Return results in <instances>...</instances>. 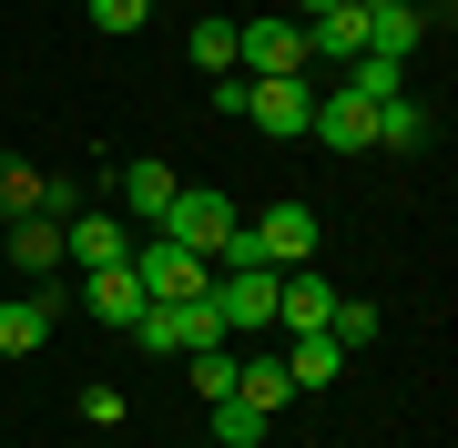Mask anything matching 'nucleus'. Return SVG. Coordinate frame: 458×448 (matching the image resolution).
<instances>
[{"mask_svg": "<svg viewBox=\"0 0 458 448\" xmlns=\"http://www.w3.org/2000/svg\"><path fill=\"white\" fill-rule=\"evenodd\" d=\"M234 224H245V215H234L214 183H174V204L153 215V234H164V245H183V255H204V266H214V245H225Z\"/></svg>", "mask_w": 458, "mask_h": 448, "instance_id": "f257e3e1", "label": "nucleus"}, {"mask_svg": "<svg viewBox=\"0 0 458 448\" xmlns=\"http://www.w3.org/2000/svg\"><path fill=\"white\" fill-rule=\"evenodd\" d=\"M123 266H132V285H143L153 306H183V296H204V285H214V266H204V255L164 245V234H132V255H123Z\"/></svg>", "mask_w": 458, "mask_h": 448, "instance_id": "f03ea898", "label": "nucleus"}, {"mask_svg": "<svg viewBox=\"0 0 458 448\" xmlns=\"http://www.w3.org/2000/svg\"><path fill=\"white\" fill-rule=\"evenodd\" d=\"M132 347H143V357H194V347H225V316H214V296H183V306H143Z\"/></svg>", "mask_w": 458, "mask_h": 448, "instance_id": "7ed1b4c3", "label": "nucleus"}, {"mask_svg": "<svg viewBox=\"0 0 458 448\" xmlns=\"http://www.w3.org/2000/svg\"><path fill=\"white\" fill-rule=\"evenodd\" d=\"M234 62H245L255 82L306 72V21H234Z\"/></svg>", "mask_w": 458, "mask_h": 448, "instance_id": "20e7f679", "label": "nucleus"}, {"mask_svg": "<svg viewBox=\"0 0 458 448\" xmlns=\"http://www.w3.org/2000/svg\"><path fill=\"white\" fill-rule=\"evenodd\" d=\"M306 113H316L306 72H285V82H245V123H255L265 143H306Z\"/></svg>", "mask_w": 458, "mask_h": 448, "instance_id": "39448f33", "label": "nucleus"}, {"mask_svg": "<svg viewBox=\"0 0 458 448\" xmlns=\"http://www.w3.org/2000/svg\"><path fill=\"white\" fill-rule=\"evenodd\" d=\"M204 296L225 316V336H276V275H214Z\"/></svg>", "mask_w": 458, "mask_h": 448, "instance_id": "423d86ee", "label": "nucleus"}, {"mask_svg": "<svg viewBox=\"0 0 458 448\" xmlns=\"http://www.w3.org/2000/svg\"><path fill=\"white\" fill-rule=\"evenodd\" d=\"M306 143H327V153H367V143H377V102H357V92H316Z\"/></svg>", "mask_w": 458, "mask_h": 448, "instance_id": "0eeeda50", "label": "nucleus"}, {"mask_svg": "<svg viewBox=\"0 0 458 448\" xmlns=\"http://www.w3.org/2000/svg\"><path fill=\"white\" fill-rule=\"evenodd\" d=\"M123 255H132V224H123V215H72V224H62V266H72V275L123 266Z\"/></svg>", "mask_w": 458, "mask_h": 448, "instance_id": "6e6552de", "label": "nucleus"}, {"mask_svg": "<svg viewBox=\"0 0 458 448\" xmlns=\"http://www.w3.org/2000/svg\"><path fill=\"white\" fill-rule=\"evenodd\" d=\"M0 266H11L21 285H41L51 266H62V224H51V215H11V234H0Z\"/></svg>", "mask_w": 458, "mask_h": 448, "instance_id": "1a4fd4ad", "label": "nucleus"}, {"mask_svg": "<svg viewBox=\"0 0 458 448\" xmlns=\"http://www.w3.org/2000/svg\"><path fill=\"white\" fill-rule=\"evenodd\" d=\"M316 234H327V224H316V204H276V215H255V245H265V266H306V255H316Z\"/></svg>", "mask_w": 458, "mask_h": 448, "instance_id": "9d476101", "label": "nucleus"}, {"mask_svg": "<svg viewBox=\"0 0 458 448\" xmlns=\"http://www.w3.org/2000/svg\"><path fill=\"white\" fill-rule=\"evenodd\" d=\"M143 306H153V296L132 285V266H92V275H82V316H102V326L132 336V326H143Z\"/></svg>", "mask_w": 458, "mask_h": 448, "instance_id": "9b49d317", "label": "nucleus"}, {"mask_svg": "<svg viewBox=\"0 0 458 448\" xmlns=\"http://www.w3.org/2000/svg\"><path fill=\"white\" fill-rule=\"evenodd\" d=\"M51 316H62L51 285H21V296L0 306V357H41V347H51Z\"/></svg>", "mask_w": 458, "mask_h": 448, "instance_id": "f8f14e48", "label": "nucleus"}, {"mask_svg": "<svg viewBox=\"0 0 458 448\" xmlns=\"http://www.w3.org/2000/svg\"><path fill=\"white\" fill-rule=\"evenodd\" d=\"M428 41V11H418V0H387V11H367V51H377V62H397V72H408V51Z\"/></svg>", "mask_w": 458, "mask_h": 448, "instance_id": "ddd939ff", "label": "nucleus"}, {"mask_svg": "<svg viewBox=\"0 0 458 448\" xmlns=\"http://www.w3.org/2000/svg\"><path fill=\"white\" fill-rule=\"evenodd\" d=\"M357 51H367V11L357 0H336V11L306 21V62H357Z\"/></svg>", "mask_w": 458, "mask_h": 448, "instance_id": "4468645a", "label": "nucleus"}, {"mask_svg": "<svg viewBox=\"0 0 458 448\" xmlns=\"http://www.w3.org/2000/svg\"><path fill=\"white\" fill-rule=\"evenodd\" d=\"M174 183H183L174 164H123V224L143 234V224H153V215L174 204Z\"/></svg>", "mask_w": 458, "mask_h": 448, "instance_id": "2eb2a0df", "label": "nucleus"}, {"mask_svg": "<svg viewBox=\"0 0 458 448\" xmlns=\"http://www.w3.org/2000/svg\"><path fill=\"white\" fill-rule=\"evenodd\" d=\"M234 398H255L265 418H276V408L295 398V377H285V357H276V347H265V357H234Z\"/></svg>", "mask_w": 458, "mask_h": 448, "instance_id": "dca6fc26", "label": "nucleus"}, {"mask_svg": "<svg viewBox=\"0 0 458 448\" xmlns=\"http://www.w3.org/2000/svg\"><path fill=\"white\" fill-rule=\"evenodd\" d=\"M285 377L295 387H327V377H346V347L336 336H285Z\"/></svg>", "mask_w": 458, "mask_h": 448, "instance_id": "f3484780", "label": "nucleus"}, {"mask_svg": "<svg viewBox=\"0 0 458 448\" xmlns=\"http://www.w3.org/2000/svg\"><path fill=\"white\" fill-rule=\"evenodd\" d=\"M204 408H214V448H265V428H276L255 398H204Z\"/></svg>", "mask_w": 458, "mask_h": 448, "instance_id": "a211bd4d", "label": "nucleus"}, {"mask_svg": "<svg viewBox=\"0 0 458 448\" xmlns=\"http://www.w3.org/2000/svg\"><path fill=\"white\" fill-rule=\"evenodd\" d=\"M418 143H428V113H418V102L408 92L377 102V153H418Z\"/></svg>", "mask_w": 458, "mask_h": 448, "instance_id": "6ab92c4d", "label": "nucleus"}, {"mask_svg": "<svg viewBox=\"0 0 458 448\" xmlns=\"http://www.w3.org/2000/svg\"><path fill=\"white\" fill-rule=\"evenodd\" d=\"M327 336H336L346 357H357V347H377V306H357V296H336V316H327Z\"/></svg>", "mask_w": 458, "mask_h": 448, "instance_id": "aec40b11", "label": "nucleus"}, {"mask_svg": "<svg viewBox=\"0 0 458 448\" xmlns=\"http://www.w3.org/2000/svg\"><path fill=\"white\" fill-rule=\"evenodd\" d=\"M194 398H234V336L225 347H194Z\"/></svg>", "mask_w": 458, "mask_h": 448, "instance_id": "412c9836", "label": "nucleus"}, {"mask_svg": "<svg viewBox=\"0 0 458 448\" xmlns=\"http://www.w3.org/2000/svg\"><path fill=\"white\" fill-rule=\"evenodd\" d=\"M0 215H41V173L0 153Z\"/></svg>", "mask_w": 458, "mask_h": 448, "instance_id": "4be33fe9", "label": "nucleus"}, {"mask_svg": "<svg viewBox=\"0 0 458 448\" xmlns=\"http://www.w3.org/2000/svg\"><path fill=\"white\" fill-rule=\"evenodd\" d=\"M82 11H92V31H143V21H153V0H82Z\"/></svg>", "mask_w": 458, "mask_h": 448, "instance_id": "5701e85b", "label": "nucleus"}, {"mask_svg": "<svg viewBox=\"0 0 458 448\" xmlns=\"http://www.w3.org/2000/svg\"><path fill=\"white\" fill-rule=\"evenodd\" d=\"M194 62L204 72H234V21H194Z\"/></svg>", "mask_w": 458, "mask_h": 448, "instance_id": "b1692460", "label": "nucleus"}, {"mask_svg": "<svg viewBox=\"0 0 458 448\" xmlns=\"http://www.w3.org/2000/svg\"><path fill=\"white\" fill-rule=\"evenodd\" d=\"M82 418L92 428H123V387H82Z\"/></svg>", "mask_w": 458, "mask_h": 448, "instance_id": "393cba45", "label": "nucleus"}, {"mask_svg": "<svg viewBox=\"0 0 458 448\" xmlns=\"http://www.w3.org/2000/svg\"><path fill=\"white\" fill-rule=\"evenodd\" d=\"M316 11H336V0H295V21H316Z\"/></svg>", "mask_w": 458, "mask_h": 448, "instance_id": "a878e982", "label": "nucleus"}, {"mask_svg": "<svg viewBox=\"0 0 458 448\" xmlns=\"http://www.w3.org/2000/svg\"><path fill=\"white\" fill-rule=\"evenodd\" d=\"M357 11H387V0H357Z\"/></svg>", "mask_w": 458, "mask_h": 448, "instance_id": "bb28decb", "label": "nucleus"}]
</instances>
